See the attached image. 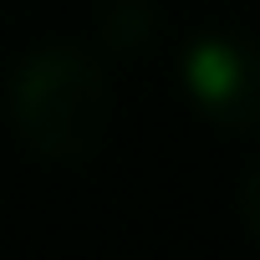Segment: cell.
<instances>
[{
  "label": "cell",
  "mask_w": 260,
  "mask_h": 260,
  "mask_svg": "<svg viewBox=\"0 0 260 260\" xmlns=\"http://www.w3.org/2000/svg\"><path fill=\"white\" fill-rule=\"evenodd\" d=\"M153 31V11L143 6V0H117V6L107 11V21H102V36H107V46H143V36Z\"/></svg>",
  "instance_id": "3957f363"
},
{
  "label": "cell",
  "mask_w": 260,
  "mask_h": 260,
  "mask_svg": "<svg viewBox=\"0 0 260 260\" xmlns=\"http://www.w3.org/2000/svg\"><path fill=\"white\" fill-rule=\"evenodd\" d=\"M16 138L51 164H77L102 148L112 122V82L77 46H41L11 77Z\"/></svg>",
  "instance_id": "6da1fadb"
},
{
  "label": "cell",
  "mask_w": 260,
  "mask_h": 260,
  "mask_svg": "<svg viewBox=\"0 0 260 260\" xmlns=\"http://www.w3.org/2000/svg\"><path fill=\"white\" fill-rule=\"evenodd\" d=\"M240 214H245V224H250V235L260 240V169L245 179V189H240Z\"/></svg>",
  "instance_id": "277c9868"
},
{
  "label": "cell",
  "mask_w": 260,
  "mask_h": 260,
  "mask_svg": "<svg viewBox=\"0 0 260 260\" xmlns=\"http://www.w3.org/2000/svg\"><path fill=\"white\" fill-rule=\"evenodd\" d=\"M179 77L189 102L224 133L260 127V46L235 31H204L184 46Z\"/></svg>",
  "instance_id": "7a4b0ae2"
}]
</instances>
